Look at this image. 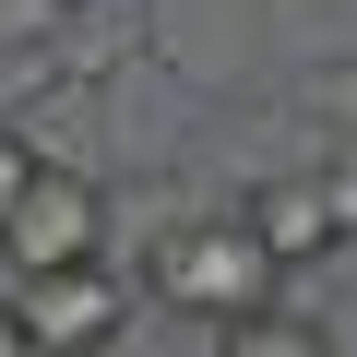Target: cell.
<instances>
[{"label":"cell","mask_w":357,"mask_h":357,"mask_svg":"<svg viewBox=\"0 0 357 357\" xmlns=\"http://www.w3.org/2000/svg\"><path fill=\"white\" fill-rule=\"evenodd\" d=\"M143 286H155V310H178V321H215V333L286 298V274L262 262V238H250V215H178V227L155 238V262H143Z\"/></svg>","instance_id":"6da1fadb"},{"label":"cell","mask_w":357,"mask_h":357,"mask_svg":"<svg viewBox=\"0 0 357 357\" xmlns=\"http://www.w3.org/2000/svg\"><path fill=\"white\" fill-rule=\"evenodd\" d=\"M0 262H13V286H24V274H84V262H107V191H96L84 167H36L24 203L0 215Z\"/></svg>","instance_id":"7a4b0ae2"},{"label":"cell","mask_w":357,"mask_h":357,"mask_svg":"<svg viewBox=\"0 0 357 357\" xmlns=\"http://www.w3.org/2000/svg\"><path fill=\"white\" fill-rule=\"evenodd\" d=\"M13 321H24L36 357H107L119 321H131V298H119L107 262H84V274H24L13 286Z\"/></svg>","instance_id":"3957f363"},{"label":"cell","mask_w":357,"mask_h":357,"mask_svg":"<svg viewBox=\"0 0 357 357\" xmlns=\"http://www.w3.org/2000/svg\"><path fill=\"white\" fill-rule=\"evenodd\" d=\"M238 215H250V238H262V262H274V274H298V262H321V250H345L310 178H262V191H250Z\"/></svg>","instance_id":"277c9868"},{"label":"cell","mask_w":357,"mask_h":357,"mask_svg":"<svg viewBox=\"0 0 357 357\" xmlns=\"http://www.w3.org/2000/svg\"><path fill=\"white\" fill-rule=\"evenodd\" d=\"M215 357H333V333L321 321H298V310H250V321H227V345Z\"/></svg>","instance_id":"5b68a950"},{"label":"cell","mask_w":357,"mask_h":357,"mask_svg":"<svg viewBox=\"0 0 357 357\" xmlns=\"http://www.w3.org/2000/svg\"><path fill=\"white\" fill-rule=\"evenodd\" d=\"M310 191H321V215H333V238H357V131L310 167Z\"/></svg>","instance_id":"8992f818"},{"label":"cell","mask_w":357,"mask_h":357,"mask_svg":"<svg viewBox=\"0 0 357 357\" xmlns=\"http://www.w3.org/2000/svg\"><path fill=\"white\" fill-rule=\"evenodd\" d=\"M36 167H48V155H36V143H24L13 119H0V215H13V203H24V178H36Z\"/></svg>","instance_id":"52a82bcc"},{"label":"cell","mask_w":357,"mask_h":357,"mask_svg":"<svg viewBox=\"0 0 357 357\" xmlns=\"http://www.w3.org/2000/svg\"><path fill=\"white\" fill-rule=\"evenodd\" d=\"M0 357H36V345H24V321H13V298H0Z\"/></svg>","instance_id":"ba28073f"}]
</instances>
